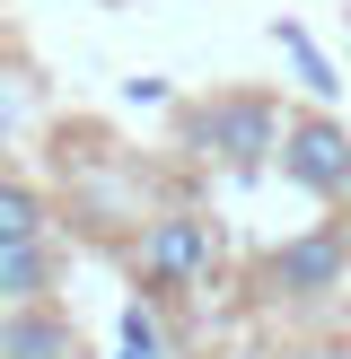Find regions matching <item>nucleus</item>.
<instances>
[{"label":"nucleus","mask_w":351,"mask_h":359,"mask_svg":"<svg viewBox=\"0 0 351 359\" xmlns=\"http://www.w3.org/2000/svg\"><path fill=\"white\" fill-rule=\"evenodd\" d=\"M44 184H53L62 228L97 237L105 255H123L132 228L158 219V210L176 202V193H167V167H158L150 149H132V140H114V132H79V123L53 132V175H44Z\"/></svg>","instance_id":"nucleus-1"},{"label":"nucleus","mask_w":351,"mask_h":359,"mask_svg":"<svg viewBox=\"0 0 351 359\" xmlns=\"http://www.w3.org/2000/svg\"><path fill=\"white\" fill-rule=\"evenodd\" d=\"M351 298V210H325L272 255H255V316L298 333H325V316Z\"/></svg>","instance_id":"nucleus-2"},{"label":"nucleus","mask_w":351,"mask_h":359,"mask_svg":"<svg viewBox=\"0 0 351 359\" xmlns=\"http://www.w3.org/2000/svg\"><path fill=\"white\" fill-rule=\"evenodd\" d=\"M123 272H132V298H158V307H193L202 290H220L228 272V228L211 219L202 202H167L158 219L132 228V245H123Z\"/></svg>","instance_id":"nucleus-3"},{"label":"nucleus","mask_w":351,"mask_h":359,"mask_svg":"<svg viewBox=\"0 0 351 359\" xmlns=\"http://www.w3.org/2000/svg\"><path fill=\"white\" fill-rule=\"evenodd\" d=\"M281 123H290V105L263 97V88H211V97H185V105H176V149H185L202 175L246 184V175L272 167Z\"/></svg>","instance_id":"nucleus-4"},{"label":"nucleus","mask_w":351,"mask_h":359,"mask_svg":"<svg viewBox=\"0 0 351 359\" xmlns=\"http://www.w3.org/2000/svg\"><path fill=\"white\" fill-rule=\"evenodd\" d=\"M272 167H281V184L307 193L316 210H351V123L333 114V105H290Z\"/></svg>","instance_id":"nucleus-5"},{"label":"nucleus","mask_w":351,"mask_h":359,"mask_svg":"<svg viewBox=\"0 0 351 359\" xmlns=\"http://www.w3.org/2000/svg\"><path fill=\"white\" fill-rule=\"evenodd\" d=\"M0 359H88V342L62 298H35V307H0Z\"/></svg>","instance_id":"nucleus-6"},{"label":"nucleus","mask_w":351,"mask_h":359,"mask_svg":"<svg viewBox=\"0 0 351 359\" xmlns=\"http://www.w3.org/2000/svg\"><path fill=\"white\" fill-rule=\"evenodd\" d=\"M44 123V88H35L27 62H0V167H9V149Z\"/></svg>","instance_id":"nucleus-7"},{"label":"nucleus","mask_w":351,"mask_h":359,"mask_svg":"<svg viewBox=\"0 0 351 359\" xmlns=\"http://www.w3.org/2000/svg\"><path fill=\"white\" fill-rule=\"evenodd\" d=\"M272 44L290 53V79L307 88V105H333V97H343V79H333V62L316 53V35L298 27V18H272Z\"/></svg>","instance_id":"nucleus-8"},{"label":"nucleus","mask_w":351,"mask_h":359,"mask_svg":"<svg viewBox=\"0 0 351 359\" xmlns=\"http://www.w3.org/2000/svg\"><path fill=\"white\" fill-rule=\"evenodd\" d=\"M114 359H176V325H167L158 298H132L114 316Z\"/></svg>","instance_id":"nucleus-9"},{"label":"nucleus","mask_w":351,"mask_h":359,"mask_svg":"<svg viewBox=\"0 0 351 359\" xmlns=\"http://www.w3.org/2000/svg\"><path fill=\"white\" fill-rule=\"evenodd\" d=\"M193 359H290V342H272V333H220V342H202Z\"/></svg>","instance_id":"nucleus-10"},{"label":"nucleus","mask_w":351,"mask_h":359,"mask_svg":"<svg viewBox=\"0 0 351 359\" xmlns=\"http://www.w3.org/2000/svg\"><path fill=\"white\" fill-rule=\"evenodd\" d=\"M316 342H325L333 359H351V298H343V307H333V316H325V333H316Z\"/></svg>","instance_id":"nucleus-11"}]
</instances>
